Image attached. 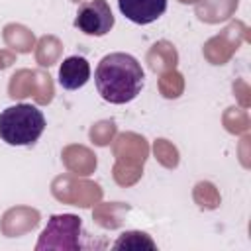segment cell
I'll use <instances>...</instances> for the list:
<instances>
[{"mask_svg":"<svg viewBox=\"0 0 251 251\" xmlns=\"http://www.w3.org/2000/svg\"><path fill=\"white\" fill-rule=\"evenodd\" d=\"M6 29H8L10 33H14V37L4 33L8 45H12L14 49L24 51V53L31 51V47H33V33H31L29 29H25V27H22V25H8Z\"/></svg>","mask_w":251,"mask_h":251,"instance_id":"cell-8","label":"cell"},{"mask_svg":"<svg viewBox=\"0 0 251 251\" xmlns=\"http://www.w3.org/2000/svg\"><path fill=\"white\" fill-rule=\"evenodd\" d=\"M94 82L98 94L110 104H127L143 88V69L127 53H110L96 67Z\"/></svg>","mask_w":251,"mask_h":251,"instance_id":"cell-1","label":"cell"},{"mask_svg":"<svg viewBox=\"0 0 251 251\" xmlns=\"http://www.w3.org/2000/svg\"><path fill=\"white\" fill-rule=\"evenodd\" d=\"M90 78V65L84 57H67L59 67V84L65 90H76L84 86Z\"/></svg>","mask_w":251,"mask_h":251,"instance_id":"cell-6","label":"cell"},{"mask_svg":"<svg viewBox=\"0 0 251 251\" xmlns=\"http://www.w3.org/2000/svg\"><path fill=\"white\" fill-rule=\"evenodd\" d=\"M75 27L86 35L102 37L114 27V14L106 0H88L78 6Z\"/></svg>","mask_w":251,"mask_h":251,"instance_id":"cell-4","label":"cell"},{"mask_svg":"<svg viewBox=\"0 0 251 251\" xmlns=\"http://www.w3.org/2000/svg\"><path fill=\"white\" fill-rule=\"evenodd\" d=\"M118 6L129 22L145 25L165 14L167 0H118Z\"/></svg>","mask_w":251,"mask_h":251,"instance_id":"cell-5","label":"cell"},{"mask_svg":"<svg viewBox=\"0 0 251 251\" xmlns=\"http://www.w3.org/2000/svg\"><path fill=\"white\" fill-rule=\"evenodd\" d=\"M80 218L75 214L51 216L35 249H80Z\"/></svg>","mask_w":251,"mask_h":251,"instance_id":"cell-3","label":"cell"},{"mask_svg":"<svg viewBox=\"0 0 251 251\" xmlns=\"http://www.w3.org/2000/svg\"><path fill=\"white\" fill-rule=\"evenodd\" d=\"M45 129V116L33 104H16L0 112V139L8 145H33Z\"/></svg>","mask_w":251,"mask_h":251,"instance_id":"cell-2","label":"cell"},{"mask_svg":"<svg viewBox=\"0 0 251 251\" xmlns=\"http://www.w3.org/2000/svg\"><path fill=\"white\" fill-rule=\"evenodd\" d=\"M114 131H116L114 122H100V124H96V126L90 129V137H92L94 143H98V145H106V143H110Z\"/></svg>","mask_w":251,"mask_h":251,"instance_id":"cell-10","label":"cell"},{"mask_svg":"<svg viewBox=\"0 0 251 251\" xmlns=\"http://www.w3.org/2000/svg\"><path fill=\"white\" fill-rule=\"evenodd\" d=\"M114 249H141V247H149V249H155V241L143 233V231H126L120 235V239L112 245Z\"/></svg>","mask_w":251,"mask_h":251,"instance_id":"cell-7","label":"cell"},{"mask_svg":"<svg viewBox=\"0 0 251 251\" xmlns=\"http://www.w3.org/2000/svg\"><path fill=\"white\" fill-rule=\"evenodd\" d=\"M163 49H165V41H159V43L153 45V49L149 53V63H153V61L159 59V63H155L151 67L153 71H163V67H175L176 65V51L175 49H169L167 55H165Z\"/></svg>","mask_w":251,"mask_h":251,"instance_id":"cell-9","label":"cell"}]
</instances>
